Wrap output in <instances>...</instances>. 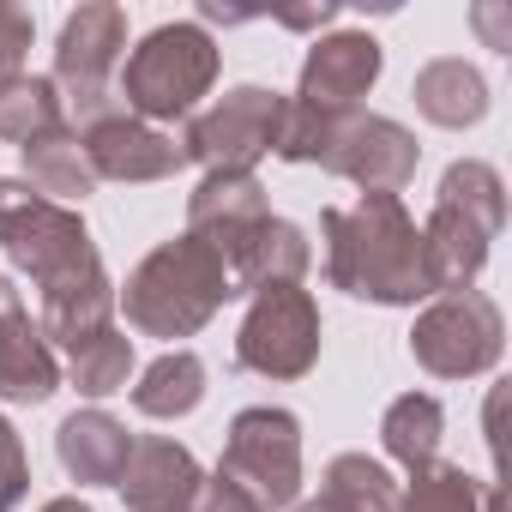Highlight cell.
Masks as SVG:
<instances>
[{"instance_id":"obj_24","label":"cell","mask_w":512,"mask_h":512,"mask_svg":"<svg viewBox=\"0 0 512 512\" xmlns=\"http://www.w3.org/2000/svg\"><path fill=\"white\" fill-rule=\"evenodd\" d=\"M326 500H338L344 512H398V482L380 458L368 452H338L326 464V482H320Z\"/></svg>"},{"instance_id":"obj_5","label":"cell","mask_w":512,"mask_h":512,"mask_svg":"<svg viewBox=\"0 0 512 512\" xmlns=\"http://www.w3.org/2000/svg\"><path fill=\"white\" fill-rule=\"evenodd\" d=\"M217 85V43L199 19H169L139 37V49L115 73V97L139 121H187L199 115V97Z\"/></svg>"},{"instance_id":"obj_9","label":"cell","mask_w":512,"mask_h":512,"mask_svg":"<svg viewBox=\"0 0 512 512\" xmlns=\"http://www.w3.org/2000/svg\"><path fill=\"white\" fill-rule=\"evenodd\" d=\"M278 115H284V97L278 91H266V85H235L211 109L187 115V127L175 139L181 145V163H199L205 175L211 169L253 175V163L278 145Z\"/></svg>"},{"instance_id":"obj_4","label":"cell","mask_w":512,"mask_h":512,"mask_svg":"<svg viewBox=\"0 0 512 512\" xmlns=\"http://www.w3.org/2000/svg\"><path fill=\"white\" fill-rule=\"evenodd\" d=\"M500 223H506V181H500V169L482 163V157H458L440 175L428 223L416 229L422 235V272H428L434 296H458V290H470L482 278L488 241L500 235Z\"/></svg>"},{"instance_id":"obj_29","label":"cell","mask_w":512,"mask_h":512,"mask_svg":"<svg viewBox=\"0 0 512 512\" xmlns=\"http://www.w3.org/2000/svg\"><path fill=\"white\" fill-rule=\"evenodd\" d=\"M187 512H260L229 476H205L199 488H193V500H187Z\"/></svg>"},{"instance_id":"obj_22","label":"cell","mask_w":512,"mask_h":512,"mask_svg":"<svg viewBox=\"0 0 512 512\" xmlns=\"http://www.w3.org/2000/svg\"><path fill=\"white\" fill-rule=\"evenodd\" d=\"M440 434H446V410H440V398H428V392H404V398H392L386 416H380V446H386V458H398L404 470L434 464V458H440Z\"/></svg>"},{"instance_id":"obj_2","label":"cell","mask_w":512,"mask_h":512,"mask_svg":"<svg viewBox=\"0 0 512 512\" xmlns=\"http://www.w3.org/2000/svg\"><path fill=\"white\" fill-rule=\"evenodd\" d=\"M326 235V284L380 302V308H416L428 302V272H422V235L416 217L404 211L398 193H362L356 205H326L320 211Z\"/></svg>"},{"instance_id":"obj_18","label":"cell","mask_w":512,"mask_h":512,"mask_svg":"<svg viewBox=\"0 0 512 512\" xmlns=\"http://www.w3.org/2000/svg\"><path fill=\"white\" fill-rule=\"evenodd\" d=\"M55 452H61V464H67L73 482H121L127 452H133V434L109 410H73L55 428Z\"/></svg>"},{"instance_id":"obj_7","label":"cell","mask_w":512,"mask_h":512,"mask_svg":"<svg viewBox=\"0 0 512 512\" xmlns=\"http://www.w3.org/2000/svg\"><path fill=\"white\" fill-rule=\"evenodd\" d=\"M127 61V13L109 7V0H91V7L67 13L61 37H55V91L61 109H73L79 127L103 121L109 109H121L115 97V73Z\"/></svg>"},{"instance_id":"obj_21","label":"cell","mask_w":512,"mask_h":512,"mask_svg":"<svg viewBox=\"0 0 512 512\" xmlns=\"http://www.w3.org/2000/svg\"><path fill=\"white\" fill-rule=\"evenodd\" d=\"M205 404V362L193 350H163L139 386H133V410L151 416V422H175V416H193Z\"/></svg>"},{"instance_id":"obj_6","label":"cell","mask_w":512,"mask_h":512,"mask_svg":"<svg viewBox=\"0 0 512 512\" xmlns=\"http://www.w3.org/2000/svg\"><path fill=\"white\" fill-rule=\"evenodd\" d=\"M217 476H229L260 512H284L302 500V422L284 404H253L229 422L223 440V464Z\"/></svg>"},{"instance_id":"obj_20","label":"cell","mask_w":512,"mask_h":512,"mask_svg":"<svg viewBox=\"0 0 512 512\" xmlns=\"http://www.w3.org/2000/svg\"><path fill=\"white\" fill-rule=\"evenodd\" d=\"M25 181H31L43 199H55V205L91 199V193H97V169H91V157H85V145H79V127H55V133L31 139V145H25Z\"/></svg>"},{"instance_id":"obj_13","label":"cell","mask_w":512,"mask_h":512,"mask_svg":"<svg viewBox=\"0 0 512 512\" xmlns=\"http://www.w3.org/2000/svg\"><path fill=\"white\" fill-rule=\"evenodd\" d=\"M386 55L368 31H332L308 49L302 61V85H296V103L308 109H326V115H356V103L374 91Z\"/></svg>"},{"instance_id":"obj_23","label":"cell","mask_w":512,"mask_h":512,"mask_svg":"<svg viewBox=\"0 0 512 512\" xmlns=\"http://www.w3.org/2000/svg\"><path fill=\"white\" fill-rule=\"evenodd\" d=\"M55 127H67V109H61V91L49 73H19L0 85V139L7 145L25 151L31 139H43Z\"/></svg>"},{"instance_id":"obj_12","label":"cell","mask_w":512,"mask_h":512,"mask_svg":"<svg viewBox=\"0 0 512 512\" xmlns=\"http://www.w3.org/2000/svg\"><path fill=\"white\" fill-rule=\"evenodd\" d=\"M79 145H85L97 181H127V187H139V181H169V175L181 169V145H175L163 127H151V121H139V115H127V109H109L103 121L79 127Z\"/></svg>"},{"instance_id":"obj_17","label":"cell","mask_w":512,"mask_h":512,"mask_svg":"<svg viewBox=\"0 0 512 512\" xmlns=\"http://www.w3.org/2000/svg\"><path fill=\"white\" fill-rule=\"evenodd\" d=\"M260 217H272L260 175H229V169H211V175H199V187L187 193V235L211 241L217 253H223L241 229H253Z\"/></svg>"},{"instance_id":"obj_31","label":"cell","mask_w":512,"mask_h":512,"mask_svg":"<svg viewBox=\"0 0 512 512\" xmlns=\"http://www.w3.org/2000/svg\"><path fill=\"white\" fill-rule=\"evenodd\" d=\"M37 512H91L79 494H61V500H49V506H37Z\"/></svg>"},{"instance_id":"obj_25","label":"cell","mask_w":512,"mask_h":512,"mask_svg":"<svg viewBox=\"0 0 512 512\" xmlns=\"http://www.w3.org/2000/svg\"><path fill=\"white\" fill-rule=\"evenodd\" d=\"M398 512H488V482L464 464H422L410 470V488L398 494Z\"/></svg>"},{"instance_id":"obj_19","label":"cell","mask_w":512,"mask_h":512,"mask_svg":"<svg viewBox=\"0 0 512 512\" xmlns=\"http://www.w3.org/2000/svg\"><path fill=\"white\" fill-rule=\"evenodd\" d=\"M410 97H416L422 121L452 127V133H458V127H476V121L488 115V79H482L464 55H440V61H428V67L416 73Z\"/></svg>"},{"instance_id":"obj_16","label":"cell","mask_w":512,"mask_h":512,"mask_svg":"<svg viewBox=\"0 0 512 512\" xmlns=\"http://www.w3.org/2000/svg\"><path fill=\"white\" fill-rule=\"evenodd\" d=\"M199 482H205V470H199V458L181 440L145 434V440H133L127 470H121L115 488H121L127 512H187V500H193Z\"/></svg>"},{"instance_id":"obj_1","label":"cell","mask_w":512,"mask_h":512,"mask_svg":"<svg viewBox=\"0 0 512 512\" xmlns=\"http://www.w3.org/2000/svg\"><path fill=\"white\" fill-rule=\"evenodd\" d=\"M0 247L43 290L37 326L49 344L79 350L85 338L115 326V284H109L103 253L73 205H55L31 181L0 175Z\"/></svg>"},{"instance_id":"obj_3","label":"cell","mask_w":512,"mask_h":512,"mask_svg":"<svg viewBox=\"0 0 512 512\" xmlns=\"http://www.w3.org/2000/svg\"><path fill=\"white\" fill-rule=\"evenodd\" d=\"M235 296L229 284V266H223V253L199 235H175L163 247H151L145 260L127 272L121 284V314L133 332L145 338H193L199 326H211V314Z\"/></svg>"},{"instance_id":"obj_8","label":"cell","mask_w":512,"mask_h":512,"mask_svg":"<svg viewBox=\"0 0 512 512\" xmlns=\"http://www.w3.org/2000/svg\"><path fill=\"white\" fill-rule=\"evenodd\" d=\"M500 350H506V320H500L494 296H482V290L434 296L410 326V356L434 380H476L500 362Z\"/></svg>"},{"instance_id":"obj_15","label":"cell","mask_w":512,"mask_h":512,"mask_svg":"<svg viewBox=\"0 0 512 512\" xmlns=\"http://www.w3.org/2000/svg\"><path fill=\"white\" fill-rule=\"evenodd\" d=\"M61 386V356L19 302V290L0 278V398L7 404H43Z\"/></svg>"},{"instance_id":"obj_11","label":"cell","mask_w":512,"mask_h":512,"mask_svg":"<svg viewBox=\"0 0 512 512\" xmlns=\"http://www.w3.org/2000/svg\"><path fill=\"white\" fill-rule=\"evenodd\" d=\"M416 163H422V145L410 127H398L392 115H344L338 133H332V151L320 169L356 181L362 193H404L416 181Z\"/></svg>"},{"instance_id":"obj_28","label":"cell","mask_w":512,"mask_h":512,"mask_svg":"<svg viewBox=\"0 0 512 512\" xmlns=\"http://www.w3.org/2000/svg\"><path fill=\"white\" fill-rule=\"evenodd\" d=\"M25 488H31V458H25V440H19V428L0 416V512H13L19 500H25Z\"/></svg>"},{"instance_id":"obj_26","label":"cell","mask_w":512,"mask_h":512,"mask_svg":"<svg viewBox=\"0 0 512 512\" xmlns=\"http://www.w3.org/2000/svg\"><path fill=\"white\" fill-rule=\"evenodd\" d=\"M127 374H133V338L121 326L85 338L79 350H67V380L73 392L85 398H109V392H127Z\"/></svg>"},{"instance_id":"obj_32","label":"cell","mask_w":512,"mask_h":512,"mask_svg":"<svg viewBox=\"0 0 512 512\" xmlns=\"http://www.w3.org/2000/svg\"><path fill=\"white\" fill-rule=\"evenodd\" d=\"M296 512H344V506H338V500H326V494H320V500H302V506H296Z\"/></svg>"},{"instance_id":"obj_10","label":"cell","mask_w":512,"mask_h":512,"mask_svg":"<svg viewBox=\"0 0 512 512\" xmlns=\"http://www.w3.org/2000/svg\"><path fill=\"white\" fill-rule=\"evenodd\" d=\"M235 362L260 380H302L320 362V302L302 284L253 290L235 332Z\"/></svg>"},{"instance_id":"obj_14","label":"cell","mask_w":512,"mask_h":512,"mask_svg":"<svg viewBox=\"0 0 512 512\" xmlns=\"http://www.w3.org/2000/svg\"><path fill=\"white\" fill-rule=\"evenodd\" d=\"M223 266H229V284L235 296L247 290H278V284H302L308 266H314V241L302 223L290 217H260L253 229H241L229 247H223Z\"/></svg>"},{"instance_id":"obj_30","label":"cell","mask_w":512,"mask_h":512,"mask_svg":"<svg viewBox=\"0 0 512 512\" xmlns=\"http://www.w3.org/2000/svg\"><path fill=\"white\" fill-rule=\"evenodd\" d=\"M272 19H278V25H290V31H320V25H332V19H338V7H332V0H320V7H278Z\"/></svg>"},{"instance_id":"obj_27","label":"cell","mask_w":512,"mask_h":512,"mask_svg":"<svg viewBox=\"0 0 512 512\" xmlns=\"http://www.w3.org/2000/svg\"><path fill=\"white\" fill-rule=\"evenodd\" d=\"M31 37H37V19L13 0H0V85L25 73V55H31Z\"/></svg>"}]
</instances>
